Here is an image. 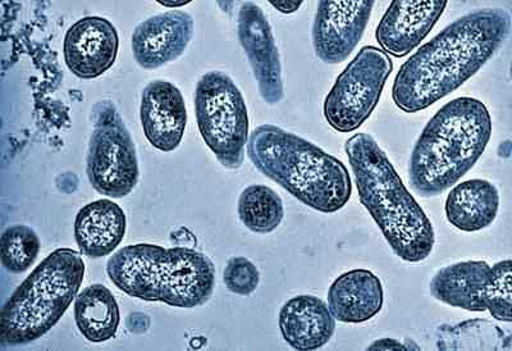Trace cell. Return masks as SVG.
<instances>
[{
	"label": "cell",
	"mask_w": 512,
	"mask_h": 351,
	"mask_svg": "<svg viewBox=\"0 0 512 351\" xmlns=\"http://www.w3.org/2000/svg\"><path fill=\"white\" fill-rule=\"evenodd\" d=\"M504 8H482L457 18L401 66L392 99L402 112L424 111L477 75L511 31Z\"/></svg>",
	"instance_id": "cell-1"
},
{
	"label": "cell",
	"mask_w": 512,
	"mask_h": 351,
	"mask_svg": "<svg viewBox=\"0 0 512 351\" xmlns=\"http://www.w3.org/2000/svg\"><path fill=\"white\" fill-rule=\"evenodd\" d=\"M345 152L360 203L376 221L392 252L404 262L425 261L436 244L433 223L390 158L372 135L363 132L346 141Z\"/></svg>",
	"instance_id": "cell-2"
},
{
	"label": "cell",
	"mask_w": 512,
	"mask_h": 351,
	"mask_svg": "<svg viewBox=\"0 0 512 351\" xmlns=\"http://www.w3.org/2000/svg\"><path fill=\"white\" fill-rule=\"evenodd\" d=\"M491 138L492 117L482 100H451L427 122L411 150V188L424 198L445 193L472 170Z\"/></svg>",
	"instance_id": "cell-3"
},
{
	"label": "cell",
	"mask_w": 512,
	"mask_h": 351,
	"mask_svg": "<svg viewBox=\"0 0 512 351\" xmlns=\"http://www.w3.org/2000/svg\"><path fill=\"white\" fill-rule=\"evenodd\" d=\"M248 156L256 170L314 211L336 213L349 203L352 182L345 164L299 135L274 125L256 127Z\"/></svg>",
	"instance_id": "cell-4"
},
{
	"label": "cell",
	"mask_w": 512,
	"mask_h": 351,
	"mask_svg": "<svg viewBox=\"0 0 512 351\" xmlns=\"http://www.w3.org/2000/svg\"><path fill=\"white\" fill-rule=\"evenodd\" d=\"M107 275L131 298L181 309L201 307L216 289L208 255L182 246L127 245L109 258Z\"/></svg>",
	"instance_id": "cell-5"
},
{
	"label": "cell",
	"mask_w": 512,
	"mask_h": 351,
	"mask_svg": "<svg viewBox=\"0 0 512 351\" xmlns=\"http://www.w3.org/2000/svg\"><path fill=\"white\" fill-rule=\"evenodd\" d=\"M81 253L54 250L17 287L0 312L3 345L34 343L61 321L75 302L85 277Z\"/></svg>",
	"instance_id": "cell-6"
},
{
	"label": "cell",
	"mask_w": 512,
	"mask_h": 351,
	"mask_svg": "<svg viewBox=\"0 0 512 351\" xmlns=\"http://www.w3.org/2000/svg\"><path fill=\"white\" fill-rule=\"evenodd\" d=\"M195 115L201 138L227 170H239L249 143V112L244 95L221 71L205 74L196 85Z\"/></svg>",
	"instance_id": "cell-7"
},
{
	"label": "cell",
	"mask_w": 512,
	"mask_h": 351,
	"mask_svg": "<svg viewBox=\"0 0 512 351\" xmlns=\"http://www.w3.org/2000/svg\"><path fill=\"white\" fill-rule=\"evenodd\" d=\"M93 120L86 157L90 185L109 198H126L135 190L140 177L134 140L112 102L96 104Z\"/></svg>",
	"instance_id": "cell-8"
},
{
	"label": "cell",
	"mask_w": 512,
	"mask_h": 351,
	"mask_svg": "<svg viewBox=\"0 0 512 351\" xmlns=\"http://www.w3.org/2000/svg\"><path fill=\"white\" fill-rule=\"evenodd\" d=\"M393 62L377 47H364L337 77L324 100V117L333 130L350 134L363 126L381 100Z\"/></svg>",
	"instance_id": "cell-9"
},
{
	"label": "cell",
	"mask_w": 512,
	"mask_h": 351,
	"mask_svg": "<svg viewBox=\"0 0 512 351\" xmlns=\"http://www.w3.org/2000/svg\"><path fill=\"white\" fill-rule=\"evenodd\" d=\"M237 38L248 57L260 97L269 106L285 98L280 49L263 9L253 2L242 3L237 16Z\"/></svg>",
	"instance_id": "cell-10"
},
{
	"label": "cell",
	"mask_w": 512,
	"mask_h": 351,
	"mask_svg": "<svg viewBox=\"0 0 512 351\" xmlns=\"http://www.w3.org/2000/svg\"><path fill=\"white\" fill-rule=\"evenodd\" d=\"M376 2H319L312 27L315 56L327 65L345 62L367 30Z\"/></svg>",
	"instance_id": "cell-11"
},
{
	"label": "cell",
	"mask_w": 512,
	"mask_h": 351,
	"mask_svg": "<svg viewBox=\"0 0 512 351\" xmlns=\"http://www.w3.org/2000/svg\"><path fill=\"white\" fill-rule=\"evenodd\" d=\"M120 49L116 27L107 18L88 16L67 30L63 41L64 62L73 75L93 80L111 70Z\"/></svg>",
	"instance_id": "cell-12"
},
{
	"label": "cell",
	"mask_w": 512,
	"mask_h": 351,
	"mask_svg": "<svg viewBox=\"0 0 512 351\" xmlns=\"http://www.w3.org/2000/svg\"><path fill=\"white\" fill-rule=\"evenodd\" d=\"M194 33L195 21L187 12H163L146 18L131 36L137 65L153 71L175 62L184 56Z\"/></svg>",
	"instance_id": "cell-13"
},
{
	"label": "cell",
	"mask_w": 512,
	"mask_h": 351,
	"mask_svg": "<svg viewBox=\"0 0 512 351\" xmlns=\"http://www.w3.org/2000/svg\"><path fill=\"white\" fill-rule=\"evenodd\" d=\"M446 0H397L392 2L376 30L382 50L402 58L427 38L445 12Z\"/></svg>",
	"instance_id": "cell-14"
},
{
	"label": "cell",
	"mask_w": 512,
	"mask_h": 351,
	"mask_svg": "<svg viewBox=\"0 0 512 351\" xmlns=\"http://www.w3.org/2000/svg\"><path fill=\"white\" fill-rule=\"evenodd\" d=\"M140 120L145 138L160 152L180 147L187 125L184 95L172 82L154 80L141 94Z\"/></svg>",
	"instance_id": "cell-15"
},
{
	"label": "cell",
	"mask_w": 512,
	"mask_h": 351,
	"mask_svg": "<svg viewBox=\"0 0 512 351\" xmlns=\"http://www.w3.org/2000/svg\"><path fill=\"white\" fill-rule=\"evenodd\" d=\"M283 340L295 350H318L331 341L336 319L328 304L314 295L287 300L278 317Z\"/></svg>",
	"instance_id": "cell-16"
},
{
	"label": "cell",
	"mask_w": 512,
	"mask_h": 351,
	"mask_svg": "<svg viewBox=\"0 0 512 351\" xmlns=\"http://www.w3.org/2000/svg\"><path fill=\"white\" fill-rule=\"evenodd\" d=\"M383 305L381 278L363 268L342 273L328 290V308L338 322H368L382 312Z\"/></svg>",
	"instance_id": "cell-17"
},
{
	"label": "cell",
	"mask_w": 512,
	"mask_h": 351,
	"mask_svg": "<svg viewBox=\"0 0 512 351\" xmlns=\"http://www.w3.org/2000/svg\"><path fill=\"white\" fill-rule=\"evenodd\" d=\"M126 230L127 217L120 205L112 199H99L77 213L73 235L81 254L100 259L116 252Z\"/></svg>",
	"instance_id": "cell-18"
},
{
	"label": "cell",
	"mask_w": 512,
	"mask_h": 351,
	"mask_svg": "<svg viewBox=\"0 0 512 351\" xmlns=\"http://www.w3.org/2000/svg\"><path fill=\"white\" fill-rule=\"evenodd\" d=\"M492 267L484 261H466L450 264L433 276V298L450 307L468 312H486V290Z\"/></svg>",
	"instance_id": "cell-19"
},
{
	"label": "cell",
	"mask_w": 512,
	"mask_h": 351,
	"mask_svg": "<svg viewBox=\"0 0 512 351\" xmlns=\"http://www.w3.org/2000/svg\"><path fill=\"white\" fill-rule=\"evenodd\" d=\"M500 211V193L491 181L474 179L451 189L445 203L448 223L464 232H477L493 225Z\"/></svg>",
	"instance_id": "cell-20"
},
{
	"label": "cell",
	"mask_w": 512,
	"mask_h": 351,
	"mask_svg": "<svg viewBox=\"0 0 512 351\" xmlns=\"http://www.w3.org/2000/svg\"><path fill=\"white\" fill-rule=\"evenodd\" d=\"M75 321L90 343L112 340L121 323L120 307L112 291L102 284L85 287L75 300Z\"/></svg>",
	"instance_id": "cell-21"
},
{
	"label": "cell",
	"mask_w": 512,
	"mask_h": 351,
	"mask_svg": "<svg viewBox=\"0 0 512 351\" xmlns=\"http://www.w3.org/2000/svg\"><path fill=\"white\" fill-rule=\"evenodd\" d=\"M237 214L246 229L267 235L281 226L285 205L281 196L269 186L250 185L240 194Z\"/></svg>",
	"instance_id": "cell-22"
},
{
	"label": "cell",
	"mask_w": 512,
	"mask_h": 351,
	"mask_svg": "<svg viewBox=\"0 0 512 351\" xmlns=\"http://www.w3.org/2000/svg\"><path fill=\"white\" fill-rule=\"evenodd\" d=\"M40 253L38 234L29 226H9L0 239V262L11 273L29 271Z\"/></svg>",
	"instance_id": "cell-23"
},
{
	"label": "cell",
	"mask_w": 512,
	"mask_h": 351,
	"mask_svg": "<svg viewBox=\"0 0 512 351\" xmlns=\"http://www.w3.org/2000/svg\"><path fill=\"white\" fill-rule=\"evenodd\" d=\"M486 311L497 321H512V262L505 259L492 266L486 290H484Z\"/></svg>",
	"instance_id": "cell-24"
},
{
	"label": "cell",
	"mask_w": 512,
	"mask_h": 351,
	"mask_svg": "<svg viewBox=\"0 0 512 351\" xmlns=\"http://www.w3.org/2000/svg\"><path fill=\"white\" fill-rule=\"evenodd\" d=\"M223 282L230 293L249 296L259 287L260 272L250 259L232 257L224 267Z\"/></svg>",
	"instance_id": "cell-25"
},
{
	"label": "cell",
	"mask_w": 512,
	"mask_h": 351,
	"mask_svg": "<svg viewBox=\"0 0 512 351\" xmlns=\"http://www.w3.org/2000/svg\"><path fill=\"white\" fill-rule=\"evenodd\" d=\"M408 346L395 339H381L368 346V350H408Z\"/></svg>",
	"instance_id": "cell-26"
},
{
	"label": "cell",
	"mask_w": 512,
	"mask_h": 351,
	"mask_svg": "<svg viewBox=\"0 0 512 351\" xmlns=\"http://www.w3.org/2000/svg\"><path fill=\"white\" fill-rule=\"evenodd\" d=\"M303 4V2H271V6L282 15H294L303 7Z\"/></svg>",
	"instance_id": "cell-27"
},
{
	"label": "cell",
	"mask_w": 512,
	"mask_h": 351,
	"mask_svg": "<svg viewBox=\"0 0 512 351\" xmlns=\"http://www.w3.org/2000/svg\"><path fill=\"white\" fill-rule=\"evenodd\" d=\"M160 6L164 8L172 9V11H177V8L185 7L187 4L191 2H187V0H181V2H175V0H168V2H164V0H159L158 2Z\"/></svg>",
	"instance_id": "cell-28"
}]
</instances>
